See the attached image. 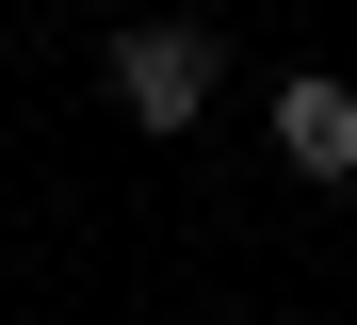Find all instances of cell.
<instances>
[{"label":"cell","mask_w":357,"mask_h":325,"mask_svg":"<svg viewBox=\"0 0 357 325\" xmlns=\"http://www.w3.org/2000/svg\"><path fill=\"white\" fill-rule=\"evenodd\" d=\"M98 65H114V114H130L146 147H178V130L211 114V82H227V33H211V17H130Z\"/></svg>","instance_id":"obj_1"},{"label":"cell","mask_w":357,"mask_h":325,"mask_svg":"<svg viewBox=\"0 0 357 325\" xmlns=\"http://www.w3.org/2000/svg\"><path fill=\"white\" fill-rule=\"evenodd\" d=\"M276 163L292 179H357V82H341V65H292V82H276Z\"/></svg>","instance_id":"obj_2"}]
</instances>
